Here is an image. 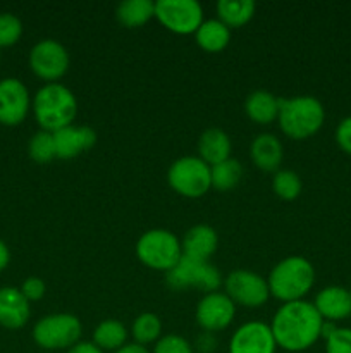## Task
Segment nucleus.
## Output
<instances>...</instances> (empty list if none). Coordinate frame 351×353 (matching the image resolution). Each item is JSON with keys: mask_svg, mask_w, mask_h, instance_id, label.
Here are the masks:
<instances>
[{"mask_svg": "<svg viewBox=\"0 0 351 353\" xmlns=\"http://www.w3.org/2000/svg\"><path fill=\"white\" fill-rule=\"evenodd\" d=\"M322 324L323 319L313 302L298 300L279 307L272 317L270 330L277 348L298 353L308 350L320 340Z\"/></svg>", "mask_w": 351, "mask_h": 353, "instance_id": "nucleus-1", "label": "nucleus"}, {"mask_svg": "<svg viewBox=\"0 0 351 353\" xmlns=\"http://www.w3.org/2000/svg\"><path fill=\"white\" fill-rule=\"evenodd\" d=\"M31 109L41 130L57 133L58 130L72 126L78 116V100L67 86L47 83L34 93Z\"/></svg>", "mask_w": 351, "mask_h": 353, "instance_id": "nucleus-2", "label": "nucleus"}, {"mask_svg": "<svg viewBox=\"0 0 351 353\" xmlns=\"http://www.w3.org/2000/svg\"><path fill=\"white\" fill-rule=\"evenodd\" d=\"M323 121L326 109L315 97L299 95L279 99V128L291 140H308L322 130Z\"/></svg>", "mask_w": 351, "mask_h": 353, "instance_id": "nucleus-3", "label": "nucleus"}, {"mask_svg": "<svg viewBox=\"0 0 351 353\" xmlns=\"http://www.w3.org/2000/svg\"><path fill=\"white\" fill-rule=\"evenodd\" d=\"M270 296L282 303L305 300L315 285V269L312 262L299 255H291L272 268L267 278Z\"/></svg>", "mask_w": 351, "mask_h": 353, "instance_id": "nucleus-4", "label": "nucleus"}, {"mask_svg": "<svg viewBox=\"0 0 351 353\" xmlns=\"http://www.w3.org/2000/svg\"><path fill=\"white\" fill-rule=\"evenodd\" d=\"M136 257L145 268L162 271L167 274L171 269L181 262L182 247L181 240L172 231L155 228L148 230L138 238Z\"/></svg>", "mask_w": 351, "mask_h": 353, "instance_id": "nucleus-5", "label": "nucleus"}, {"mask_svg": "<svg viewBox=\"0 0 351 353\" xmlns=\"http://www.w3.org/2000/svg\"><path fill=\"white\" fill-rule=\"evenodd\" d=\"M31 334L34 343L43 350L67 352L81 341L83 324L74 314H48L34 324Z\"/></svg>", "mask_w": 351, "mask_h": 353, "instance_id": "nucleus-6", "label": "nucleus"}, {"mask_svg": "<svg viewBox=\"0 0 351 353\" xmlns=\"http://www.w3.org/2000/svg\"><path fill=\"white\" fill-rule=\"evenodd\" d=\"M167 183L184 199H200L212 188L210 165L200 157L186 155L172 162L167 171Z\"/></svg>", "mask_w": 351, "mask_h": 353, "instance_id": "nucleus-7", "label": "nucleus"}, {"mask_svg": "<svg viewBox=\"0 0 351 353\" xmlns=\"http://www.w3.org/2000/svg\"><path fill=\"white\" fill-rule=\"evenodd\" d=\"M165 283L172 292H186L195 288L206 295L217 292L224 279L219 269L213 268L210 262H195L182 257L181 262L165 274Z\"/></svg>", "mask_w": 351, "mask_h": 353, "instance_id": "nucleus-8", "label": "nucleus"}, {"mask_svg": "<svg viewBox=\"0 0 351 353\" xmlns=\"http://www.w3.org/2000/svg\"><path fill=\"white\" fill-rule=\"evenodd\" d=\"M224 293L234 302V305L258 309L270 299L267 279L248 269H236L224 279Z\"/></svg>", "mask_w": 351, "mask_h": 353, "instance_id": "nucleus-9", "label": "nucleus"}, {"mask_svg": "<svg viewBox=\"0 0 351 353\" xmlns=\"http://www.w3.org/2000/svg\"><path fill=\"white\" fill-rule=\"evenodd\" d=\"M155 19L176 34H195L205 21L196 0H158L155 2Z\"/></svg>", "mask_w": 351, "mask_h": 353, "instance_id": "nucleus-10", "label": "nucleus"}, {"mask_svg": "<svg viewBox=\"0 0 351 353\" xmlns=\"http://www.w3.org/2000/svg\"><path fill=\"white\" fill-rule=\"evenodd\" d=\"M30 68L43 81H58L69 69V52L61 41L45 38L31 48Z\"/></svg>", "mask_w": 351, "mask_h": 353, "instance_id": "nucleus-11", "label": "nucleus"}, {"mask_svg": "<svg viewBox=\"0 0 351 353\" xmlns=\"http://www.w3.org/2000/svg\"><path fill=\"white\" fill-rule=\"evenodd\" d=\"M234 316H236V305L222 292H212L203 295L195 312V319L202 331L213 334L229 327L234 321Z\"/></svg>", "mask_w": 351, "mask_h": 353, "instance_id": "nucleus-12", "label": "nucleus"}, {"mask_svg": "<svg viewBox=\"0 0 351 353\" xmlns=\"http://www.w3.org/2000/svg\"><path fill=\"white\" fill-rule=\"evenodd\" d=\"M31 102L30 92L21 79H0V124L19 126L30 114Z\"/></svg>", "mask_w": 351, "mask_h": 353, "instance_id": "nucleus-13", "label": "nucleus"}, {"mask_svg": "<svg viewBox=\"0 0 351 353\" xmlns=\"http://www.w3.org/2000/svg\"><path fill=\"white\" fill-rule=\"evenodd\" d=\"M277 343L270 324L250 321L237 327L229 340V353H275Z\"/></svg>", "mask_w": 351, "mask_h": 353, "instance_id": "nucleus-14", "label": "nucleus"}, {"mask_svg": "<svg viewBox=\"0 0 351 353\" xmlns=\"http://www.w3.org/2000/svg\"><path fill=\"white\" fill-rule=\"evenodd\" d=\"M57 159L71 161L95 147L96 133L89 126H67L54 133Z\"/></svg>", "mask_w": 351, "mask_h": 353, "instance_id": "nucleus-15", "label": "nucleus"}, {"mask_svg": "<svg viewBox=\"0 0 351 353\" xmlns=\"http://www.w3.org/2000/svg\"><path fill=\"white\" fill-rule=\"evenodd\" d=\"M182 257L195 262H209L219 247V234L212 226L196 224L189 228L181 240Z\"/></svg>", "mask_w": 351, "mask_h": 353, "instance_id": "nucleus-16", "label": "nucleus"}, {"mask_svg": "<svg viewBox=\"0 0 351 353\" xmlns=\"http://www.w3.org/2000/svg\"><path fill=\"white\" fill-rule=\"evenodd\" d=\"M31 316L30 302L24 299L19 288L3 286L0 288V326L16 331L28 324Z\"/></svg>", "mask_w": 351, "mask_h": 353, "instance_id": "nucleus-17", "label": "nucleus"}, {"mask_svg": "<svg viewBox=\"0 0 351 353\" xmlns=\"http://www.w3.org/2000/svg\"><path fill=\"white\" fill-rule=\"evenodd\" d=\"M313 305L320 317L330 323H337L351 316V296L344 286L330 285L322 288L317 293Z\"/></svg>", "mask_w": 351, "mask_h": 353, "instance_id": "nucleus-18", "label": "nucleus"}, {"mask_svg": "<svg viewBox=\"0 0 351 353\" xmlns=\"http://www.w3.org/2000/svg\"><path fill=\"white\" fill-rule=\"evenodd\" d=\"M251 162L264 172H277L284 159L281 140L272 133H262L250 145Z\"/></svg>", "mask_w": 351, "mask_h": 353, "instance_id": "nucleus-19", "label": "nucleus"}, {"mask_svg": "<svg viewBox=\"0 0 351 353\" xmlns=\"http://www.w3.org/2000/svg\"><path fill=\"white\" fill-rule=\"evenodd\" d=\"M231 150H233V143L226 131L219 130V128H210L200 134L198 157L206 162L210 168L227 161L231 157Z\"/></svg>", "mask_w": 351, "mask_h": 353, "instance_id": "nucleus-20", "label": "nucleus"}, {"mask_svg": "<svg viewBox=\"0 0 351 353\" xmlns=\"http://www.w3.org/2000/svg\"><path fill=\"white\" fill-rule=\"evenodd\" d=\"M244 112L253 123L262 126L270 124L272 121H277L279 99L267 90H255L244 100Z\"/></svg>", "mask_w": 351, "mask_h": 353, "instance_id": "nucleus-21", "label": "nucleus"}, {"mask_svg": "<svg viewBox=\"0 0 351 353\" xmlns=\"http://www.w3.org/2000/svg\"><path fill=\"white\" fill-rule=\"evenodd\" d=\"M195 41L202 50L217 54L222 52L231 41V30L219 19L203 21L202 26L196 30Z\"/></svg>", "mask_w": 351, "mask_h": 353, "instance_id": "nucleus-22", "label": "nucleus"}, {"mask_svg": "<svg viewBox=\"0 0 351 353\" xmlns=\"http://www.w3.org/2000/svg\"><path fill=\"white\" fill-rule=\"evenodd\" d=\"M155 17V2L151 0H124L116 7V19L127 30L141 28Z\"/></svg>", "mask_w": 351, "mask_h": 353, "instance_id": "nucleus-23", "label": "nucleus"}, {"mask_svg": "<svg viewBox=\"0 0 351 353\" xmlns=\"http://www.w3.org/2000/svg\"><path fill=\"white\" fill-rule=\"evenodd\" d=\"M127 336L129 333L120 321L105 319L93 331V343L103 353L117 352L127 343Z\"/></svg>", "mask_w": 351, "mask_h": 353, "instance_id": "nucleus-24", "label": "nucleus"}, {"mask_svg": "<svg viewBox=\"0 0 351 353\" xmlns=\"http://www.w3.org/2000/svg\"><path fill=\"white\" fill-rule=\"evenodd\" d=\"M253 0H220L217 2V19L222 21L229 30L241 28L251 21L255 16Z\"/></svg>", "mask_w": 351, "mask_h": 353, "instance_id": "nucleus-25", "label": "nucleus"}, {"mask_svg": "<svg viewBox=\"0 0 351 353\" xmlns=\"http://www.w3.org/2000/svg\"><path fill=\"white\" fill-rule=\"evenodd\" d=\"M212 176V188L217 192H229L234 190L243 179V165L237 159L229 157L227 161L220 162L210 168Z\"/></svg>", "mask_w": 351, "mask_h": 353, "instance_id": "nucleus-26", "label": "nucleus"}, {"mask_svg": "<svg viewBox=\"0 0 351 353\" xmlns=\"http://www.w3.org/2000/svg\"><path fill=\"white\" fill-rule=\"evenodd\" d=\"M131 336L134 343L141 347H148L151 343H157L162 338V321L157 314L143 312L133 321L131 326Z\"/></svg>", "mask_w": 351, "mask_h": 353, "instance_id": "nucleus-27", "label": "nucleus"}, {"mask_svg": "<svg viewBox=\"0 0 351 353\" xmlns=\"http://www.w3.org/2000/svg\"><path fill=\"white\" fill-rule=\"evenodd\" d=\"M28 154H30L31 161H34L36 164H48L57 159L54 133L43 130L36 131L28 143Z\"/></svg>", "mask_w": 351, "mask_h": 353, "instance_id": "nucleus-28", "label": "nucleus"}, {"mask_svg": "<svg viewBox=\"0 0 351 353\" xmlns=\"http://www.w3.org/2000/svg\"><path fill=\"white\" fill-rule=\"evenodd\" d=\"M272 190H274V193L281 200L291 202V200L298 199L299 193H301V178H299V174H296L295 171L279 169L274 174V179H272Z\"/></svg>", "mask_w": 351, "mask_h": 353, "instance_id": "nucleus-29", "label": "nucleus"}, {"mask_svg": "<svg viewBox=\"0 0 351 353\" xmlns=\"http://www.w3.org/2000/svg\"><path fill=\"white\" fill-rule=\"evenodd\" d=\"M23 37V23L10 12L0 14V48H9L16 45Z\"/></svg>", "mask_w": 351, "mask_h": 353, "instance_id": "nucleus-30", "label": "nucleus"}, {"mask_svg": "<svg viewBox=\"0 0 351 353\" xmlns=\"http://www.w3.org/2000/svg\"><path fill=\"white\" fill-rule=\"evenodd\" d=\"M151 353H195V348L179 334H165L155 343Z\"/></svg>", "mask_w": 351, "mask_h": 353, "instance_id": "nucleus-31", "label": "nucleus"}, {"mask_svg": "<svg viewBox=\"0 0 351 353\" xmlns=\"http://www.w3.org/2000/svg\"><path fill=\"white\" fill-rule=\"evenodd\" d=\"M326 353H351V327H337L326 340Z\"/></svg>", "mask_w": 351, "mask_h": 353, "instance_id": "nucleus-32", "label": "nucleus"}, {"mask_svg": "<svg viewBox=\"0 0 351 353\" xmlns=\"http://www.w3.org/2000/svg\"><path fill=\"white\" fill-rule=\"evenodd\" d=\"M19 290L28 302H38V300L43 299L45 292H47V286H45V283L40 278H28L24 279Z\"/></svg>", "mask_w": 351, "mask_h": 353, "instance_id": "nucleus-33", "label": "nucleus"}, {"mask_svg": "<svg viewBox=\"0 0 351 353\" xmlns=\"http://www.w3.org/2000/svg\"><path fill=\"white\" fill-rule=\"evenodd\" d=\"M336 141L343 152L351 155V116L344 117L336 128Z\"/></svg>", "mask_w": 351, "mask_h": 353, "instance_id": "nucleus-34", "label": "nucleus"}, {"mask_svg": "<svg viewBox=\"0 0 351 353\" xmlns=\"http://www.w3.org/2000/svg\"><path fill=\"white\" fill-rule=\"evenodd\" d=\"M217 348V340L213 333L202 331L195 341V350L198 353H213Z\"/></svg>", "mask_w": 351, "mask_h": 353, "instance_id": "nucleus-35", "label": "nucleus"}, {"mask_svg": "<svg viewBox=\"0 0 351 353\" xmlns=\"http://www.w3.org/2000/svg\"><path fill=\"white\" fill-rule=\"evenodd\" d=\"M67 353H103L93 341H79L78 345L67 350Z\"/></svg>", "mask_w": 351, "mask_h": 353, "instance_id": "nucleus-36", "label": "nucleus"}, {"mask_svg": "<svg viewBox=\"0 0 351 353\" xmlns=\"http://www.w3.org/2000/svg\"><path fill=\"white\" fill-rule=\"evenodd\" d=\"M9 262H10L9 248H7V245L0 240V272H2L7 265H9Z\"/></svg>", "mask_w": 351, "mask_h": 353, "instance_id": "nucleus-37", "label": "nucleus"}, {"mask_svg": "<svg viewBox=\"0 0 351 353\" xmlns=\"http://www.w3.org/2000/svg\"><path fill=\"white\" fill-rule=\"evenodd\" d=\"M114 353H150V352H148L147 347H141V345L134 343L133 341V343H126L123 348H119V350Z\"/></svg>", "mask_w": 351, "mask_h": 353, "instance_id": "nucleus-38", "label": "nucleus"}, {"mask_svg": "<svg viewBox=\"0 0 351 353\" xmlns=\"http://www.w3.org/2000/svg\"><path fill=\"white\" fill-rule=\"evenodd\" d=\"M336 330H337L336 323H330V321H323V324H322V333H320V338H323V340H327V338H329L330 334H332Z\"/></svg>", "mask_w": 351, "mask_h": 353, "instance_id": "nucleus-39", "label": "nucleus"}, {"mask_svg": "<svg viewBox=\"0 0 351 353\" xmlns=\"http://www.w3.org/2000/svg\"><path fill=\"white\" fill-rule=\"evenodd\" d=\"M348 292H350V296H351V286H350V288H348Z\"/></svg>", "mask_w": 351, "mask_h": 353, "instance_id": "nucleus-40", "label": "nucleus"}]
</instances>
